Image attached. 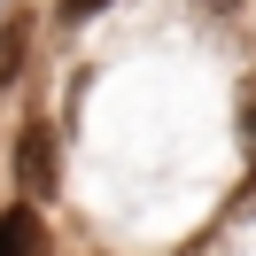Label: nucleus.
Listing matches in <instances>:
<instances>
[{
  "mask_svg": "<svg viewBox=\"0 0 256 256\" xmlns=\"http://www.w3.org/2000/svg\"><path fill=\"white\" fill-rule=\"evenodd\" d=\"M8 163H16V186H24V202H47V194L62 186V148H54V124H47V116H32V124L16 132Z\"/></svg>",
  "mask_w": 256,
  "mask_h": 256,
  "instance_id": "1",
  "label": "nucleus"
},
{
  "mask_svg": "<svg viewBox=\"0 0 256 256\" xmlns=\"http://www.w3.org/2000/svg\"><path fill=\"white\" fill-rule=\"evenodd\" d=\"M0 256H54V240H47V218H39L32 202L0 210Z\"/></svg>",
  "mask_w": 256,
  "mask_h": 256,
  "instance_id": "2",
  "label": "nucleus"
},
{
  "mask_svg": "<svg viewBox=\"0 0 256 256\" xmlns=\"http://www.w3.org/2000/svg\"><path fill=\"white\" fill-rule=\"evenodd\" d=\"M24 54H32V16H8L0 24V86H16Z\"/></svg>",
  "mask_w": 256,
  "mask_h": 256,
  "instance_id": "3",
  "label": "nucleus"
},
{
  "mask_svg": "<svg viewBox=\"0 0 256 256\" xmlns=\"http://www.w3.org/2000/svg\"><path fill=\"white\" fill-rule=\"evenodd\" d=\"M240 140H248V163H256V78L240 86Z\"/></svg>",
  "mask_w": 256,
  "mask_h": 256,
  "instance_id": "4",
  "label": "nucleus"
},
{
  "mask_svg": "<svg viewBox=\"0 0 256 256\" xmlns=\"http://www.w3.org/2000/svg\"><path fill=\"white\" fill-rule=\"evenodd\" d=\"M101 8H109V0H54V16H62V24H94Z\"/></svg>",
  "mask_w": 256,
  "mask_h": 256,
  "instance_id": "5",
  "label": "nucleus"
},
{
  "mask_svg": "<svg viewBox=\"0 0 256 256\" xmlns=\"http://www.w3.org/2000/svg\"><path fill=\"white\" fill-rule=\"evenodd\" d=\"M218 8H233V0H218Z\"/></svg>",
  "mask_w": 256,
  "mask_h": 256,
  "instance_id": "6",
  "label": "nucleus"
}]
</instances>
